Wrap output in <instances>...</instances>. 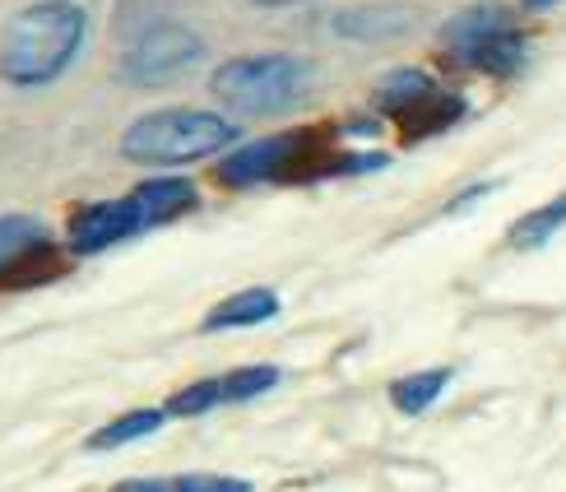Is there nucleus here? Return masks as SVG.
Returning <instances> with one entry per match:
<instances>
[{
	"label": "nucleus",
	"instance_id": "f257e3e1",
	"mask_svg": "<svg viewBox=\"0 0 566 492\" xmlns=\"http://www.w3.org/2000/svg\"><path fill=\"white\" fill-rule=\"evenodd\" d=\"M88 38V10L75 0H33L0 29V80L42 88L61 80Z\"/></svg>",
	"mask_w": 566,
	"mask_h": 492
},
{
	"label": "nucleus",
	"instance_id": "f03ea898",
	"mask_svg": "<svg viewBox=\"0 0 566 492\" xmlns=\"http://www.w3.org/2000/svg\"><path fill=\"white\" fill-rule=\"evenodd\" d=\"M238 122L219 112L200 107H163L126 126L122 154L130 163H149V168H177V163H196L219 154L223 145H238Z\"/></svg>",
	"mask_w": 566,
	"mask_h": 492
},
{
	"label": "nucleus",
	"instance_id": "7ed1b4c3",
	"mask_svg": "<svg viewBox=\"0 0 566 492\" xmlns=\"http://www.w3.org/2000/svg\"><path fill=\"white\" fill-rule=\"evenodd\" d=\"M312 65L302 56H283V52H270V56H238L214 70V98H223L228 107L238 112H255V116H270V112H289L297 107L306 93H312Z\"/></svg>",
	"mask_w": 566,
	"mask_h": 492
},
{
	"label": "nucleus",
	"instance_id": "20e7f679",
	"mask_svg": "<svg viewBox=\"0 0 566 492\" xmlns=\"http://www.w3.org/2000/svg\"><path fill=\"white\" fill-rule=\"evenodd\" d=\"M200 61H205V38L177 19H158V23H145V29L122 46L116 75L135 88H158V84L181 80L186 70Z\"/></svg>",
	"mask_w": 566,
	"mask_h": 492
},
{
	"label": "nucleus",
	"instance_id": "39448f33",
	"mask_svg": "<svg viewBox=\"0 0 566 492\" xmlns=\"http://www.w3.org/2000/svg\"><path fill=\"white\" fill-rule=\"evenodd\" d=\"M446 56L464 70H483V75H515L525 61V38L511 29V19L492 6L464 10L441 29Z\"/></svg>",
	"mask_w": 566,
	"mask_h": 492
},
{
	"label": "nucleus",
	"instance_id": "423d86ee",
	"mask_svg": "<svg viewBox=\"0 0 566 492\" xmlns=\"http://www.w3.org/2000/svg\"><path fill=\"white\" fill-rule=\"evenodd\" d=\"M52 228L33 214H0V289H38L65 274Z\"/></svg>",
	"mask_w": 566,
	"mask_h": 492
},
{
	"label": "nucleus",
	"instance_id": "0eeeda50",
	"mask_svg": "<svg viewBox=\"0 0 566 492\" xmlns=\"http://www.w3.org/2000/svg\"><path fill=\"white\" fill-rule=\"evenodd\" d=\"M135 232H149L145 219L135 214L130 196L122 200H98V205H84L75 219H70V255H98L116 242L135 238Z\"/></svg>",
	"mask_w": 566,
	"mask_h": 492
},
{
	"label": "nucleus",
	"instance_id": "6e6552de",
	"mask_svg": "<svg viewBox=\"0 0 566 492\" xmlns=\"http://www.w3.org/2000/svg\"><path fill=\"white\" fill-rule=\"evenodd\" d=\"M130 205H135V214L145 219V228H158V223L191 214L200 205V191H196V181H186V177H149L130 191Z\"/></svg>",
	"mask_w": 566,
	"mask_h": 492
},
{
	"label": "nucleus",
	"instance_id": "1a4fd4ad",
	"mask_svg": "<svg viewBox=\"0 0 566 492\" xmlns=\"http://www.w3.org/2000/svg\"><path fill=\"white\" fill-rule=\"evenodd\" d=\"M270 316H279V293L274 289H242V293L223 297L219 307L200 321V331L205 335H214V331H242V325H261Z\"/></svg>",
	"mask_w": 566,
	"mask_h": 492
},
{
	"label": "nucleus",
	"instance_id": "9d476101",
	"mask_svg": "<svg viewBox=\"0 0 566 492\" xmlns=\"http://www.w3.org/2000/svg\"><path fill=\"white\" fill-rule=\"evenodd\" d=\"M432 93H437V84H432L428 70L405 65V70H395V75H386L381 84H376V107L399 122V116L413 112L422 98H432Z\"/></svg>",
	"mask_w": 566,
	"mask_h": 492
},
{
	"label": "nucleus",
	"instance_id": "9b49d317",
	"mask_svg": "<svg viewBox=\"0 0 566 492\" xmlns=\"http://www.w3.org/2000/svg\"><path fill=\"white\" fill-rule=\"evenodd\" d=\"M163 418H168V409H130L122 418H112L107 428L93 432L88 451H116V447H130V441H145L163 428Z\"/></svg>",
	"mask_w": 566,
	"mask_h": 492
},
{
	"label": "nucleus",
	"instance_id": "f8f14e48",
	"mask_svg": "<svg viewBox=\"0 0 566 492\" xmlns=\"http://www.w3.org/2000/svg\"><path fill=\"white\" fill-rule=\"evenodd\" d=\"M455 371L451 367H432V371H413V377H399L390 386V405L399 414H422V409H432L441 400V390L451 386Z\"/></svg>",
	"mask_w": 566,
	"mask_h": 492
},
{
	"label": "nucleus",
	"instance_id": "ddd939ff",
	"mask_svg": "<svg viewBox=\"0 0 566 492\" xmlns=\"http://www.w3.org/2000/svg\"><path fill=\"white\" fill-rule=\"evenodd\" d=\"M562 223H566V196H557L544 209H530V214H521V219H515V228L506 232V242L515 251H534V247H544Z\"/></svg>",
	"mask_w": 566,
	"mask_h": 492
},
{
	"label": "nucleus",
	"instance_id": "4468645a",
	"mask_svg": "<svg viewBox=\"0 0 566 492\" xmlns=\"http://www.w3.org/2000/svg\"><path fill=\"white\" fill-rule=\"evenodd\" d=\"M116 492H251V483L228 474H177V479H135Z\"/></svg>",
	"mask_w": 566,
	"mask_h": 492
},
{
	"label": "nucleus",
	"instance_id": "2eb2a0df",
	"mask_svg": "<svg viewBox=\"0 0 566 492\" xmlns=\"http://www.w3.org/2000/svg\"><path fill=\"white\" fill-rule=\"evenodd\" d=\"M464 112L460 98H441V93H432V98H422L413 112L399 116V130H405V139H422V135H437L455 122V116Z\"/></svg>",
	"mask_w": 566,
	"mask_h": 492
},
{
	"label": "nucleus",
	"instance_id": "dca6fc26",
	"mask_svg": "<svg viewBox=\"0 0 566 492\" xmlns=\"http://www.w3.org/2000/svg\"><path fill=\"white\" fill-rule=\"evenodd\" d=\"M219 386H223V405H242V400H255V395L279 386V367H270V363L238 367V371H228V377H219Z\"/></svg>",
	"mask_w": 566,
	"mask_h": 492
},
{
	"label": "nucleus",
	"instance_id": "f3484780",
	"mask_svg": "<svg viewBox=\"0 0 566 492\" xmlns=\"http://www.w3.org/2000/svg\"><path fill=\"white\" fill-rule=\"evenodd\" d=\"M219 405H223V386H219V377H209V381H196V386L177 390L168 400V414L172 418H196V414H209Z\"/></svg>",
	"mask_w": 566,
	"mask_h": 492
},
{
	"label": "nucleus",
	"instance_id": "a211bd4d",
	"mask_svg": "<svg viewBox=\"0 0 566 492\" xmlns=\"http://www.w3.org/2000/svg\"><path fill=\"white\" fill-rule=\"evenodd\" d=\"M335 29L344 38H381V33H395L405 29V14H386V10H358V14H344Z\"/></svg>",
	"mask_w": 566,
	"mask_h": 492
},
{
	"label": "nucleus",
	"instance_id": "6ab92c4d",
	"mask_svg": "<svg viewBox=\"0 0 566 492\" xmlns=\"http://www.w3.org/2000/svg\"><path fill=\"white\" fill-rule=\"evenodd\" d=\"M548 6H557V0H530V10H548Z\"/></svg>",
	"mask_w": 566,
	"mask_h": 492
},
{
	"label": "nucleus",
	"instance_id": "aec40b11",
	"mask_svg": "<svg viewBox=\"0 0 566 492\" xmlns=\"http://www.w3.org/2000/svg\"><path fill=\"white\" fill-rule=\"evenodd\" d=\"M255 6H289V0H255Z\"/></svg>",
	"mask_w": 566,
	"mask_h": 492
}]
</instances>
